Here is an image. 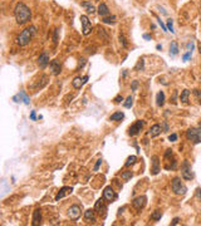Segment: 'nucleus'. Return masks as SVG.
Segmentation results:
<instances>
[{"mask_svg": "<svg viewBox=\"0 0 201 226\" xmlns=\"http://www.w3.org/2000/svg\"><path fill=\"white\" fill-rule=\"evenodd\" d=\"M187 49L190 50V52H192V49H194V43H192V42L187 44Z\"/></svg>", "mask_w": 201, "mask_h": 226, "instance_id": "46", "label": "nucleus"}, {"mask_svg": "<svg viewBox=\"0 0 201 226\" xmlns=\"http://www.w3.org/2000/svg\"><path fill=\"white\" fill-rule=\"evenodd\" d=\"M30 119H31V121H37V114H35V111H31V112H30Z\"/></svg>", "mask_w": 201, "mask_h": 226, "instance_id": "42", "label": "nucleus"}, {"mask_svg": "<svg viewBox=\"0 0 201 226\" xmlns=\"http://www.w3.org/2000/svg\"><path fill=\"white\" fill-rule=\"evenodd\" d=\"M199 52H200V53H201V42H200V43H199Z\"/></svg>", "mask_w": 201, "mask_h": 226, "instance_id": "52", "label": "nucleus"}, {"mask_svg": "<svg viewBox=\"0 0 201 226\" xmlns=\"http://www.w3.org/2000/svg\"><path fill=\"white\" fill-rule=\"evenodd\" d=\"M124 118V113L123 112H116L113 113L111 117H109V121H114V122H117V121H121Z\"/></svg>", "mask_w": 201, "mask_h": 226, "instance_id": "24", "label": "nucleus"}, {"mask_svg": "<svg viewBox=\"0 0 201 226\" xmlns=\"http://www.w3.org/2000/svg\"><path fill=\"white\" fill-rule=\"evenodd\" d=\"M146 200H147L146 196H138V197H136V199L133 200V201H132V205H133V207L136 210L141 211V210L146 206Z\"/></svg>", "mask_w": 201, "mask_h": 226, "instance_id": "11", "label": "nucleus"}, {"mask_svg": "<svg viewBox=\"0 0 201 226\" xmlns=\"http://www.w3.org/2000/svg\"><path fill=\"white\" fill-rule=\"evenodd\" d=\"M143 68H144V59L141 58L140 60H138V63L136 64V67H134V71H142Z\"/></svg>", "mask_w": 201, "mask_h": 226, "instance_id": "31", "label": "nucleus"}, {"mask_svg": "<svg viewBox=\"0 0 201 226\" xmlns=\"http://www.w3.org/2000/svg\"><path fill=\"white\" fill-rule=\"evenodd\" d=\"M84 64H86V59L82 58V59H81V62H79V68H83Z\"/></svg>", "mask_w": 201, "mask_h": 226, "instance_id": "44", "label": "nucleus"}, {"mask_svg": "<svg viewBox=\"0 0 201 226\" xmlns=\"http://www.w3.org/2000/svg\"><path fill=\"white\" fill-rule=\"evenodd\" d=\"M94 211H96L99 216H102V217H106V215H107V206H106V203H104V199L97 200L96 203H94Z\"/></svg>", "mask_w": 201, "mask_h": 226, "instance_id": "8", "label": "nucleus"}, {"mask_svg": "<svg viewBox=\"0 0 201 226\" xmlns=\"http://www.w3.org/2000/svg\"><path fill=\"white\" fill-rule=\"evenodd\" d=\"M194 95H195V98H196V101L201 104V91L200 89H194Z\"/></svg>", "mask_w": 201, "mask_h": 226, "instance_id": "35", "label": "nucleus"}, {"mask_svg": "<svg viewBox=\"0 0 201 226\" xmlns=\"http://www.w3.org/2000/svg\"><path fill=\"white\" fill-rule=\"evenodd\" d=\"M167 30L171 31V33H175V30H174V20H172V19H167Z\"/></svg>", "mask_w": 201, "mask_h": 226, "instance_id": "34", "label": "nucleus"}, {"mask_svg": "<svg viewBox=\"0 0 201 226\" xmlns=\"http://www.w3.org/2000/svg\"><path fill=\"white\" fill-rule=\"evenodd\" d=\"M38 63H39V67L42 69H44L47 65L50 63V60H49V55H48V53L47 52H43L42 54L39 55V58H38Z\"/></svg>", "mask_w": 201, "mask_h": 226, "instance_id": "14", "label": "nucleus"}, {"mask_svg": "<svg viewBox=\"0 0 201 226\" xmlns=\"http://www.w3.org/2000/svg\"><path fill=\"white\" fill-rule=\"evenodd\" d=\"M186 137L190 142L195 143H201V129L200 128H188L186 131Z\"/></svg>", "mask_w": 201, "mask_h": 226, "instance_id": "4", "label": "nucleus"}, {"mask_svg": "<svg viewBox=\"0 0 201 226\" xmlns=\"http://www.w3.org/2000/svg\"><path fill=\"white\" fill-rule=\"evenodd\" d=\"M176 95H177V92H174V95H172V102H174V103H176Z\"/></svg>", "mask_w": 201, "mask_h": 226, "instance_id": "49", "label": "nucleus"}, {"mask_svg": "<svg viewBox=\"0 0 201 226\" xmlns=\"http://www.w3.org/2000/svg\"><path fill=\"white\" fill-rule=\"evenodd\" d=\"M18 97H19V99L23 102L24 104H29V103H30V98L28 97V95L25 94L24 92H19V93H18Z\"/></svg>", "mask_w": 201, "mask_h": 226, "instance_id": "27", "label": "nucleus"}, {"mask_svg": "<svg viewBox=\"0 0 201 226\" xmlns=\"http://www.w3.org/2000/svg\"><path fill=\"white\" fill-rule=\"evenodd\" d=\"M81 6H83V8L86 9V11L88 13V14H93V13H96V8H94L93 4H91V1H82Z\"/></svg>", "mask_w": 201, "mask_h": 226, "instance_id": "21", "label": "nucleus"}, {"mask_svg": "<svg viewBox=\"0 0 201 226\" xmlns=\"http://www.w3.org/2000/svg\"><path fill=\"white\" fill-rule=\"evenodd\" d=\"M84 220L87 222H91V224H94L96 222V211L92 209L84 211Z\"/></svg>", "mask_w": 201, "mask_h": 226, "instance_id": "18", "label": "nucleus"}, {"mask_svg": "<svg viewBox=\"0 0 201 226\" xmlns=\"http://www.w3.org/2000/svg\"><path fill=\"white\" fill-rule=\"evenodd\" d=\"M58 33H59L58 29H55L54 33H53V42H54V45H57V43H58Z\"/></svg>", "mask_w": 201, "mask_h": 226, "instance_id": "36", "label": "nucleus"}, {"mask_svg": "<svg viewBox=\"0 0 201 226\" xmlns=\"http://www.w3.org/2000/svg\"><path fill=\"white\" fill-rule=\"evenodd\" d=\"M102 165V158H99V160H97V162H96V165H94V168H93V171H98V168H99V166Z\"/></svg>", "mask_w": 201, "mask_h": 226, "instance_id": "40", "label": "nucleus"}, {"mask_svg": "<svg viewBox=\"0 0 201 226\" xmlns=\"http://www.w3.org/2000/svg\"><path fill=\"white\" fill-rule=\"evenodd\" d=\"M117 197H118L117 192H116V191L113 190L111 186H107L106 189H104V191H103V199H104L108 203L114 202L116 200H117Z\"/></svg>", "mask_w": 201, "mask_h": 226, "instance_id": "7", "label": "nucleus"}, {"mask_svg": "<svg viewBox=\"0 0 201 226\" xmlns=\"http://www.w3.org/2000/svg\"><path fill=\"white\" fill-rule=\"evenodd\" d=\"M88 79H89L88 75H84V77H75L73 79V82H72V85H73L75 89H79V88H82L84 84L87 83Z\"/></svg>", "mask_w": 201, "mask_h": 226, "instance_id": "12", "label": "nucleus"}, {"mask_svg": "<svg viewBox=\"0 0 201 226\" xmlns=\"http://www.w3.org/2000/svg\"><path fill=\"white\" fill-rule=\"evenodd\" d=\"M168 141H171V142L177 141V135H176V133H171V135L168 136Z\"/></svg>", "mask_w": 201, "mask_h": 226, "instance_id": "39", "label": "nucleus"}, {"mask_svg": "<svg viewBox=\"0 0 201 226\" xmlns=\"http://www.w3.org/2000/svg\"><path fill=\"white\" fill-rule=\"evenodd\" d=\"M81 215H82L81 206L73 205V206H71V207H69V210H68V216H69V219H71V220L77 221L78 219L81 217Z\"/></svg>", "mask_w": 201, "mask_h": 226, "instance_id": "10", "label": "nucleus"}, {"mask_svg": "<svg viewBox=\"0 0 201 226\" xmlns=\"http://www.w3.org/2000/svg\"><path fill=\"white\" fill-rule=\"evenodd\" d=\"M72 192H73V189H72V187H69V186H64V187H62V189L58 191V193H57V196H55V201H59V200L63 199V197H65V196L71 195Z\"/></svg>", "mask_w": 201, "mask_h": 226, "instance_id": "13", "label": "nucleus"}, {"mask_svg": "<svg viewBox=\"0 0 201 226\" xmlns=\"http://www.w3.org/2000/svg\"><path fill=\"white\" fill-rule=\"evenodd\" d=\"M35 33H37V28H35V27L27 28V29H24V30L18 35V38H17V43H18L20 47L28 45V44L30 43L31 38H33V35H34Z\"/></svg>", "mask_w": 201, "mask_h": 226, "instance_id": "2", "label": "nucleus"}, {"mask_svg": "<svg viewBox=\"0 0 201 226\" xmlns=\"http://www.w3.org/2000/svg\"><path fill=\"white\" fill-rule=\"evenodd\" d=\"M158 23H160V25H161V27H162L163 31H168V30H167V27H166V25L162 23V20H161V19H158Z\"/></svg>", "mask_w": 201, "mask_h": 226, "instance_id": "43", "label": "nucleus"}, {"mask_svg": "<svg viewBox=\"0 0 201 226\" xmlns=\"http://www.w3.org/2000/svg\"><path fill=\"white\" fill-rule=\"evenodd\" d=\"M119 43L122 44L123 48H127V40H126V37L123 35V33L119 34Z\"/></svg>", "mask_w": 201, "mask_h": 226, "instance_id": "33", "label": "nucleus"}, {"mask_svg": "<svg viewBox=\"0 0 201 226\" xmlns=\"http://www.w3.org/2000/svg\"><path fill=\"white\" fill-rule=\"evenodd\" d=\"M199 128H200V129H201V122H200V123H199Z\"/></svg>", "mask_w": 201, "mask_h": 226, "instance_id": "53", "label": "nucleus"}, {"mask_svg": "<svg viewBox=\"0 0 201 226\" xmlns=\"http://www.w3.org/2000/svg\"><path fill=\"white\" fill-rule=\"evenodd\" d=\"M81 24H82V33L83 35H89L92 31V23L88 19L87 15H81Z\"/></svg>", "mask_w": 201, "mask_h": 226, "instance_id": "6", "label": "nucleus"}, {"mask_svg": "<svg viewBox=\"0 0 201 226\" xmlns=\"http://www.w3.org/2000/svg\"><path fill=\"white\" fill-rule=\"evenodd\" d=\"M122 101H123V97H122V95H117V97L114 98V103H121Z\"/></svg>", "mask_w": 201, "mask_h": 226, "instance_id": "41", "label": "nucleus"}, {"mask_svg": "<svg viewBox=\"0 0 201 226\" xmlns=\"http://www.w3.org/2000/svg\"><path fill=\"white\" fill-rule=\"evenodd\" d=\"M137 87H138V81H132V84H131V88L133 92L137 91Z\"/></svg>", "mask_w": 201, "mask_h": 226, "instance_id": "38", "label": "nucleus"}, {"mask_svg": "<svg viewBox=\"0 0 201 226\" xmlns=\"http://www.w3.org/2000/svg\"><path fill=\"white\" fill-rule=\"evenodd\" d=\"M14 17L19 25H24L31 19V10L24 3H18L14 8Z\"/></svg>", "mask_w": 201, "mask_h": 226, "instance_id": "1", "label": "nucleus"}, {"mask_svg": "<svg viewBox=\"0 0 201 226\" xmlns=\"http://www.w3.org/2000/svg\"><path fill=\"white\" fill-rule=\"evenodd\" d=\"M137 162V157L136 156H130V157L127 158V161L124 162V166L126 167H130V166H132V165H134Z\"/></svg>", "mask_w": 201, "mask_h": 226, "instance_id": "29", "label": "nucleus"}, {"mask_svg": "<svg viewBox=\"0 0 201 226\" xmlns=\"http://www.w3.org/2000/svg\"><path fill=\"white\" fill-rule=\"evenodd\" d=\"M156 49H162V45H161V44H157V45H156Z\"/></svg>", "mask_w": 201, "mask_h": 226, "instance_id": "51", "label": "nucleus"}, {"mask_svg": "<svg viewBox=\"0 0 201 226\" xmlns=\"http://www.w3.org/2000/svg\"><path fill=\"white\" fill-rule=\"evenodd\" d=\"M161 132H162V126L161 125H153L150 128V132L148 133H150V136L152 137V138H155V137L161 135Z\"/></svg>", "mask_w": 201, "mask_h": 226, "instance_id": "19", "label": "nucleus"}, {"mask_svg": "<svg viewBox=\"0 0 201 226\" xmlns=\"http://www.w3.org/2000/svg\"><path fill=\"white\" fill-rule=\"evenodd\" d=\"M171 187H172V191H174L175 195H185L187 191V187L182 183L181 179L178 177H175L171 182Z\"/></svg>", "mask_w": 201, "mask_h": 226, "instance_id": "3", "label": "nucleus"}, {"mask_svg": "<svg viewBox=\"0 0 201 226\" xmlns=\"http://www.w3.org/2000/svg\"><path fill=\"white\" fill-rule=\"evenodd\" d=\"M188 97H190V91L188 89H184L181 92V95H180V101L182 103L187 104L188 103Z\"/></svg>", "mask_w": 201, "mask_h": 226, "instance_id": "23", "label": "nucleus"}, {"mask_svg": "<svg viewBox=\"0 0 201 226\" xmlns=\"http://www.w3.org/2000/svg\"><path fill=\"white\" fill-rule=\"evenodd\" d=\"M116 20H117V18H116L114 15H108V17L102 18V23H104V24H114Z\"/></svg>", "mask_w": 201, "mask_h": 226, "instance_id": "25", "label": "nucleus"}, {"mask_svg": "<svg viewBox=\"0 0 201 226\" xmlns=\"http://www.w3.org/2000/svg\"><path fill=\"white\" fill-rule=\"evenodd\" d=\"M170 54L171 55H176L178 54V44L177 42H172L171 45H170Z\"/></svg>", "mask_w": 201, "mask_h": 226, "instance_id": "26", "label": "nucleus"}, {"mask_svg": "<svg viewBox=\"0 0 201 226\" xmlns=\"http://www.w3.org/2000/svg\"><path fill=\"white\" fill-rule=\"evenodd\" d=\"M132 104H133V98H132L131 95H130V97H127V99L124 101L123 106H124L126 108H131V107H132Z\"/></svg>", "mask_w": 201, "mask_h": 226, "instance_id": "32", "label": "nucleus"}, {"mask_svg": "<svg viewBox=\"0 0 201 226\" xmlns=\"http://www.w3.org/2000/svg\"><path fill=\"white\" fill-rule=\"evenodd\" d=\"M156 104L158 107H162L163 104H165V93H163L162 91H160L158 93H157V97H156Z\"/></svg>", "mask_w": 201, "mask_h": 226, "instance_id": "22", "label": "nucleus"}, {"mask_svg": "<svg viewBox=\"0 0 201 226\" xmlns=\"http://www.w3.org/2000/svg\"><path fill=\"white\" fill-rule=\"evenodd\" d=\"M50 71L54 75H59L62 72V65L58 60H52L50 62Z\"/></svg>", "mask_w": 201, "mask_h": 226, "instance_id": "17", "label": "nucleus"}, {"mask_svg": "<svg viewBox=\"0 0 201 226\" xmlns=\"http://www.w3.org/2000/svg\"><path fill=\"white\" fill-rule=\"evenodd\" d=\"M42 224V210L37 209L33 212V219H31V225L33 226H38Z\"/></svg>", "mask_w": 201, "mask_h": 226, "instance_id": "15", "label": "nucleus"}, {"mask_svg": "<svg viewBox=\"0 0 201 226\" xmlns=\"http://www.w3.org/2000/svg\"><path fill=\"white\" fill-rule=\"evenodd\" d=\"M161 217H162V211H161V210H155V211L151 214V219H152L153 221L161 220Z\"/></svg>", "mask_w": 201, "mask_h": 226, "instance_id": "28", "label": "nucleus"}, {"mask_svg": "<svg viewBox=\"0 0 201 226\" xmlns=\"http://www.w3.org/2000/svg\"><path fill=\"white\" fill-rule=\"evenodd\" d=\"M178 221H180V219H178V217H175L174 220H172L171 225H177V224H178Z\"/></svg>", "mask_w": 201, "mask_h": 226, "instance_id": "47", "label": "nucleus"}, {"mask_svg": "<svg viewBox=\"0 0 201 226\" xmlns=\"http://www.w3.org/2000/svg\"><path fill=\"white\" fill-rule=\"evenodd\" d=\"M163 132H168V126L166 123H163Z\"/></svg>", "mask_w": 201, "mask_h": 226, "instance_id": "50", "label": "nucleus"}, {"mask_svg": "<svg viewBox=\"0 0 201 226\" xmlns=\"http://www.w3.org/2000/svg\"><path fill=\"white\" fill-rule=\"evenodd\" d=\"M143 126H144V121H136V122L132 125L130 128H128V135H130L131 137H133V136H136V135H138L141 131H142V128H143Z\"/></svg>", "mask_w": 201, "mask_h": 226, "instance_id": "9", "label": "nucleus"}, {"mask_svg": "<svg viewBox=\"0 0 201 226\" xmlns=\"http://www.w3.org/2000/svg\"><path fill=\"white\" fill-rule=\"evenodd\" d=\"M132 176H133L132 171H124V172H122V173H121V177H122L123 180H126V181L131 180V179H132Z\"/></svg>", "mask_w": 201, "mask_h": 226, "instance_id": "30", "label": "nucleus"}, {"mask_svg": "<svg viewBox=\"0 0 201 226\" xmlns=\"http://www.w3.org/2000/svg\"><path fill=\"white\" fill-rule=\"evenodd\" d=\"M191 54H192V52H190V50H188L187 53H185L184 55H182V60H185V62H187V60L191 58Z\"/></svg>", "mask_w": 201, "mask_h": 226, "instance_id": "37", "label": "nucleus"}, {"mask_svg": "<svg viewBox=\"0 0 201 226\" xmlns=\"http://www.w3.org/2000/svg\"><path fill=\"white\" fill-rule=\"evenodd\" d=\"M196 196H197V199H199V200H201V189H200V187L196 190Z\"/></svg>", "mask_w": 201, "mask_h": 226, "instance_id": "45", "label": "nucleus"}, {"mask_svg": "<svg viewBox=\"0 0 201 226\" xmlns=\"http://www.w3.org/2000/svg\"><path fill=\"white\" fill-rule=\"evenodd\" d=\"M143 39H146V40H151V35H150V34H143Z\"/></svg>", "mask_w": 201, "mask_h": 226, "instance_id": "48", "label": "nucleus"}, {"mask_svg": "<svg viewBox=\"0 0 201 226\" xmlns=\"http://www.w3.org/2000/svg\"><path fill=\"white\" fill-rule=\"evenodd\" d=\"M161 171L160 168V158L158 156H153L152 157V168H151V175H158Z\"/></svg>", "mask_w": 201, "mask_h": 226, "instance_id": "16", "label": "nucleus"}, {"mask_svg": "<svg viewBox=\"0 0 201 226\" xmlns=\"http://www.w3.org/2000/svg\"><path fill=\"white\" fill-rule=\"evenodd\" d=\"M181 176L184 180H192L194 179V173H192V170H191V166L187 161H184L182 162V166H181Z\"/></svg>", "mask_w": 201, "mask_h": 226, "instance_id": "5", "label": "nucleus"}, {"mask_svg": "<svg viewBox=\"0 0 201 226\" xmlns=\"http://www.w3.org/2000/svg\"><path fill=\"white\" fill-rule=\"evenodd\" d=\"M98 14L100 15L102 18H104V17H108L109 15V9H108V6H107V4H104V3H100V4L98 5Z\"/></svg>", "mask_w": 201, "mask_h": 226, "instance_id": "20", "label": "nucleus"}]
</instances>
